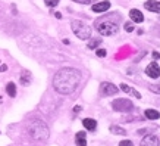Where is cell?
Masks as SVG:
<instances>
[{
	"instance_id": "6da1fadb",
	"label": "cell",
	"mask_w": 160,
	"mask_h": 146,
	"mask_svg": "<svg viewBox=\"0 0 160 146\" xmlns=\"http://www.w3.org/2000/svg\"><path fill=\"white\" fill-rule=\"evenodd\" d=\"M82 80V74L75 68H62L54 74L53 77V87L60 95H71L77 90Z\"/></svg>"
},
{
	"instance_id": "7a4b0ae2",
	"label": "cell",
	"mask_w": 160,
	"mask_h": 146,
	"mask_svg": "<svg viewBox=\"0 0 160 146\" xmlns=\"http://www.w3.org/2000/svg\"><path fill=\"white\" fill-rule=\"evenodd\" d=\"M28 133L34 140H47L49 139V127L46 126L44 121H40V120H35L29 124Z\"/></svg>"
},
{
	"instance_id": "3957f363",
	"label": "cell",
	"mask_w": 160,
	"mask_h": 146,
	"mask_svg": "<svg viewBox=\"0 0 160 146\" xmlns=\"http://www.w3.org/2000/svg\"><path fill=\"white\" fill-rule=\"evenodd\" d=\"M71 25H72L73 34L77 35L78 39L88 40L90 37H91V28H90L87 24H84L82 21L75 19V21H72V22H71Z\"/></svg>"
},
{
	"instance_id": "277c9868",
	"label": "cell",
	"mask_w": 160,
	"mask_h": 146,
	"mask_svg": "<svg viewBox=\"0 0 160 146\" xmlns=\"http://www.w3.org/2000/svg\"><path fill=\"white\" fill-rule=\"evenodd\" d=\"M96 27H97L98 33H100L102 35H106V37H109V35H115L118 33V30H119L118 24L116 22H113V21H103V22H97Z\"/></svg>"
},
{
	"instance_id": "5b68a950",
	"label": "cell",
	"mask_w": 160,
	"mask_h": 146,
	"mask_svg": "<svg viewBox=\"0 0 160 146\" xmlns=\"http://www.w3.org/2000/svg\"><path fill=\"white\" fill-rule=\"evenodd\" d=\"M112 108L118 112H129L134 109V103L128 99H116L112 102Z\"/></svg>"
},
{
	"instance_id": "8992f818",
	"label": "cell",
	"mask_w": 160,
	"mask_h": 146,
	"mask_svg": "<svg viewBox=\"0 0 160 146\" xmlns=\"http://www.w3.org/2000/svg\"><path fill=\"white\" fill-rule=\"evenodd\" d=\"M118 92H119V89H118L113 83L104 81V83L100 84V93H102L103 96H113V95H116Z\"/></svg>"
},
{
	"instance_id": "52a82bcc",
	"label": "cell",
	"mask_w": 160,
	"mask_h": 146,
	"mask_svg": "<svg viewBox=\"0 0 160 146\" xmlns=\"http://www.w3.org/2000/svg\"><path fill=\"white\" fill-rule=\"evenodd\" d=\"M146 74L150 78H159L160 77V67L156 62L148 63L147 68H146Z\"/></svg>"
},
{
	"instance_id": "ba28073f",
	"label": "cell",
	"mask_w": 160,
	"mask_h": 146,
	"mask_svg": "<svg viewBox=\"0 0 160 146\" xmlns=\"http://www.w3.org/2000/svg\"><path fill=\"white\" fill-rule=\"evenodd\" d=\"M140 145L141 146H160V140H159V137L154 136V134H148V136H146L140 142Z\"/></svg>"
},
{
	"instance_id": "9c48e42d",
	"label": "cell",
	"mask_w": 160,
	"mask_h": 146,
	"mask_svg": "<svg viewBox=\"0 0 160 146\" xmlns=\"http://www.w3.org/2000/svg\"><path fill=\"white\" fill-rule=\"evenodd\" d=\"M147 10H150V12H156V14H160V2L157 0H147L146 3H144Z\"/></svg>"
},
{
	"instance_id": "30bf717a",
	"label": "cell",
	"mask_w": 160,
	"mask_h": 146,
	"mask_svg": "<svg viewBox=\"0 0 160 146\" xmlns=\"http://www.w3.org/2000/svg\"><path fill=\"white\" fill-rule=\"evenodd\" d=\"M129 18H131L132 22H135V24H141V22L144 21V15L141 14L138 9H132V10H129Z\"/></svg>"
},
{
	"instance_id": "8fae6325",
	"label": "cell",
	"mask_w": 160,
	"mask_h": 146,
	"mask_svg": "<svg viewBox=\"0 0 160 146\" xmlns=\"http://www.w3.org/2000/svg\"><path fill=\"white\" fill-rule=\"evenodd\" d=\"M119 89H122V92L128 93V95H132V96H134V97H137V99H141V93H140V92H137L135 89L129 87L128 84H125V83H121V86H119Z\"/></svg>"
},
{
	"instance_id": "7c38bea8",
	"label": "cell",
	"mask_w": 160,
	"mask_h": 146,
	"mask_svg": "<svg viewBox=\"0 0 160 146\" xmlns=\"http://www.w3.org/2000/svg\"><path fill=\"white\" fill-rule=\"evenodd\" d=\"M110 8V2H98V3H96V5L92 6L91 9L94 10V12H106L107 9Z\"/></svg>"
},
{
	"instance_id": "4fadbf2b",
	"label": "cell",
	"mask_w": 160,
	"mask_h": 146,
	"mask_svg": "<svg viewBox=\"0 0 160 146\" xmlns=\"http://www.w3.org/2000/svg\"><path fill=\"white\" fill-rule=\"evenodd\" d=\"M82 124H84V127L87 128L88 132H94V130L97 128V121H96V120H92V118H84Z\"/></svg>"
},
{
	"instance_id": "5bb4252c",
	"label": "cell",
	"mask_w": 160,
	"mask_h": 146,
	"mask_svg": "<svg viewBox=\"0 0 160 146\" xmlns=\"http://www.w3.org/2000/svg\"><path fill=\"white\" fill-rule=\"evenodd\" d=\"M87 134H85V132H78L77 136H75V143H77V146H87Z\"/></svg>"
},
{
	"instance_id": "9a60e30c",
	"label": "cell",
	"mask_w": 160,
	"mask_h": 146,
	"mask_svg": "<svg viewBox=\"0 0 160 146\" xmlns=\"http://www.w3.org/2000/svg\"><path fill=\"white\" fill-rule=\"evenodd\" d=\"M144 115H146V118H148V120H159L160 112L156 111V109H146V111H144Z\"/></svg>"
},
{
	"instance_id": "2e32d148",
	"label": "cell",
	"mask_w": 160,
	"mask_h": 146,
	"mask_svg": "<svg viewBox=\"0 0 160 146\" xmlns=\"http://www.w3.org/2000/svg\"><path fill=\"white\" fill-rule=\"evenodd\" d=\"M6 92H8V95H9L10 97H15L16 96V86H15V83H8V86H6Z\"/></svg>"
},
{
	"instance_id": "e0dca14e",
	"label": "cell",
	"mask_w": 160,
	"mask_h": 146,
	"mask_svg": "<svg viewBox=\"0 0 160 146\" xmlns=\"http://www.w3.org/2000/svg\"><path fill=\"white\" fill-rule=\"evenodd\" d=\"M29 83H31V74L24 71L22 75H21V84H22V86H28Z\"/></svg>"
},
{
	"instance_id": "ac0fdd59",
	"label": "cell",
	"mask_w": 160,
	"mask_h": 146,
	"mask_svg": "<svg viewBox=\"0 0 160 146\" xmlns=\"http://www.w3.org/2000/svg\"><path fill=\"white\" fill-rule=\"evenodd\" d=\"M110 133H113V134H119V136H123V134H126L125 128H122V127L119 126H110Z\"/></svg>"
},
{
	"instance_id": "d6986e66",
	"label": "cell",
	"mask_w": 160,
	"mask_h": 146,
	"mask_svg": "<svg viewBox=\"0 0 160 146\" xmlns=\"http://www.w3.org/2000/svg\"><path fill=\"white\" fill-rule=\"evenodd\" d=\"M102 43L98 39H94V40H91L90 43H88V49H96V47H98V44Z\"/></svg>"
},
{
	"instance_id": "ffe728a7",
	"label": "cell",
	"mask_w": 160,
	"mask_h": 146,
	"mask_svg": "<svg viewBox=\"0 0 160 146\" xmlns=\"http://www.w3.org/2000/svg\"><path fill=\"white\" fill-rule=\"evenodd\" d=\"M148 89H150L153 93H157V95H160V84H150V86H148Z\"/></svg>"
},
{
	"instance_id": "44dd1931",
	"label": "cell",
	"mask_w": 160,
	"mask_h": 146,
	"mask_svg": "<svg viewBox=\"0 0 160 146\" xmlns=\"http://www.w3.org/2000/svg\"><path fill=\"white\" fill-rule=\"evenodd\" d=\"M46 2V5L50 6V8H54V6H58L59 3V0H44Z\"/></svg>"
},
{
	"instance_id": "7402d4cb",
	"label": "cell",
	"mask_w": 160,
	"mask_h": 146,
	"mask_svg": "<svg viewBox=\"0 0 160 146\" xmlns=\"http://www.w3.org/2000/svg\"><path fill=\"white\" fill-rule=\"evenodd\" d=\"M96 55H97L98 58H104L107 55V52L104 50V49H97V52H96Z\"/></svg>"
},
{
	"instance_id": "603a6c76",
	"label": "cell",
	"mask_w": 160,
	"mask_h": 146,
	"mask_svg": "<svg viewBox=\"0 0 160 146\" xmlns=\"http://www.w3.org/2000/svg\"><path fill=\"white\" fill-rule=\"evenodd\" d=\"M125 30L126 31H128V33H132V31H134V24H131V22H126L125 24Z\"/></svg>"
},
{
	"instance_id": "cb8c5ba5",
	"label": "cell",
	"mask_w": 160,
	"mask_h": 146,
	"mask_svg": "<svg viewBox=\"0 0 160 146\" xmlns=\"http://www.w3.org/2000/svg\"><path fill=\"white\" fill-rule=\"evenodd\" d=\"M119 146H134L131 140H121L119 142Z\"/></svg>"
},
{
	"instance_id": "d4e9b609",
	"label": "cell",
	"mask_w": 160,
	"mask_h": 146,
	"mask_svg": "<svg viewBox=\"0 0 160 146\" xmlns=\"http://www.w3.org/2000/svg\"><path fill=\"white\" fill-rule=\"evenodd\" d=\"M73 2H77V3H81V5H88L91 0H73Z\"/></svg>"
},
{
	"instance_id": "484cf974",
	"label": "cell",
	"mask_w": 160,
	"mask_h": 146,
	"mask_svg": "<svg viewBox=\"0 0 160 146\" xmlns=\"http://www.w3.org/2000/svg\"><path fill=\"white\" fill-rule=\"evenodd\" d=\"M0 71H2V73L8 71V65H5V63H0Z\"/></svg>"
},
{
	"instance_id": "4316f807",
	"label": "cell",
	"mask_w": 160,
	"mask_h": 146,
	"mask_svg": "<svg viewBox=\"0 0 160 146\" xmlns=\"http://www.w3.org/2000/svg\"><path fill=\"white\" fill-rule=\"evenodd\" d=\"M153 58H154V59H160V53H159V52H153Z\"/></svg>"
},
{
	"instance_id": "83f0119b",
	"label": "cell",
	"mask_w": 160,
	"mask_h": 146,
	"mask_svg": "<svg viewBox=\"0 0 160 146\" xmlns=\"http://www.w3.org/2000/svg\"><path fill=\"white\" fill-rule=\"evenodd\" d=\"M81 109H82L81 106H75V108H73V112H75V114H78V112L81 111Z\"/></svg>"
},
{
	"instance_id": "f1b7e54d",
	"label": "cell",
	"mask_w": 160,
	"mask_h": 146,
	"mask_svg": "<svg viewBox=\"0 0 160 146\" xmlns=\"http://www.w3.org/2000/svg\"><path fill=\"white\" fill-rule=\"evenodd\" d=\"M0 102H2V97H0Z\"/></svg>"
}]
</instances>
